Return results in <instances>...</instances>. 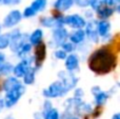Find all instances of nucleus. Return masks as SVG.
Here are the masks:
<instances>
[{
    "label": "nucleus",
    "instance_id": "2eb2a0df",
    "mask_svg": "<svg viewBox=\"0 0 120 119\" xmlns=\"http://www.w3.org/2000/svg\"><path fill=\"white\" fill-rule=\"evenodd\" d=\"M21 83H22V81L19 78L15 77L14 75H8L6 76V78L4 79L3 83H2V91L3 92H8V91H11L13 89L19 86Z\"/></svg>",
    "mask_w": 120,
    "mask_h": 119
},
{
    "label": "nucleus",
    "instance_id": "a211bd4d",
    "mask_svg": "<svg viewBox=\"0 0 120 119\" xmlns=\"http://www.w3.org/2000/svg\"><path fill=\"white\" fill-rule=\"evenodd\" d=\"M95 13L98 19H109L115 14V8L114 6H109L105 5V4H102Z\"/></svg>",
    "mask_w": 120,
    "mask_h": 119
},
{
    "label": "nucleus",
    "instance_id": "72a5a7b5",
    "mask_svg": "<svg viewBox=\"0 0 120 119\" xmlns=\"http://www.w3.org/2000/svg\"><path fill=\"white\" fill-rule=\"evenodd\" d=\"M51 108H53V102L51 101V99H46L43 101V104H42V111L41 112H45L48 110H50Z\"/></svg>",
    "mask_w": 120,
    "mask_h": 119
},
{
    "label": "nucleus",
    "instance_id": "6e6552de",
    "mask_svg": "<svg viewBox=\"0 0 120 119\" xmlns=\"http://www.w3.org/2000/svg\"><path fill=\"white\" fill-rule=\"evenodd\" d=\"M68 31L65 26H58L52 29V34H51V43L52 46L55 48H60L63 42L68 40Z\"/></svg>",
    "mask_w": 120,
    "mask_h": 119
},
{
    "label": "nucleus",
    "instance_id": "58836bf2",
    "mask_svg": "<svg viewBox=\"0 0 120 119\" xmlns=\"http://www.w3.org/2000/svg\"><path fill=\"white\" fill-rule=\"evenodd\" d=\"M111 119H120V113H115Z\"/></svg>",
    "mask_w": 120,
    "mask_h": 119
},
{
    "label": "nucleus",
    "instance_id": "f8f14e48",
    "mask_svg": "<svg viewBox=\"0 0 120 119\" xmlns=\"http://www.w3.org/2000/svg\"><path fill=\"white\" fill-rule=\"evenodd\" d=\"M84 33H85V38L89 39V41H91L92 43H99L100 42V38L98 35L97 32V27H96V20L91 19V20H86L84 27Z\"/></svg>",
    "mask_w": 120,
    "mask_h": 119
},
{
    "label": "nucleus",
    "instance_id": "473e14b6",
    "mask_svg": "<svg viewBox=\"0 0 120 119\" xmlns=\"http://www.w3.org/2000/svg\"><path fill=\"white\" fill-rule=\"evenodd\" d=\"M73 91H74V96L73 97H76V98H79V99H82L84 97V91H83L82 88L76 86Z\"/></svg>",
    "mask_w": 120,
    "mask_h": 119
},
{
    "label": "nucleus",
    "instance_id": "a19ab883",
    "mask_svg": "<svg viewBox=\"0 0 120 119\" xmlns=\"http://www.w3.org/2000/svg\"><path fill=\"white\" fill-rule=\"evenodd\" d=\"M71 119H80V118H79V116H77V115H75V114H73V116L71 117Z\"/></svg>",
    "mask_w": 120,
    "mask_h": 119
},
{
    "label": "nucleus",
    "instance_id": "b1692460",
    "mask_svg": "<svg viewBox=\"0 0 120 119\" xmlns=\"http://www.w3.org/2000/svg\"><path fill=\"white\" fill-rule=\"evenodd\" d=\"M41 115L43 119H59L60 118V112L56 108H51L50 110L45 112H41Z\"/></svg>",
    "mask_w": 120,
    "mask_h": 119
},
{
    "label": "nucleus",
    "instance_id": "f704fd0d",
    "mask_svg": "<svg viewBox=\"0 0 120 119\" xmlns=\"http://www.w3.org/2000/svg\"><path fill=\"white\" fill-rule=\"evenodd\" d=\"M94 14H95V13L92 10H86L83 12L82 16L85 18V20H91V19H94Z\"/></svg>",
    "mask_w": 120,
    "mask_h": 119
},
{
    "label": "nucleus",
    "instance_id": "5701e85b",
    "mask_svg": "<svg viewBox=\"0 0 120 119\" xmlns=\"http://www.w3.org/2000/svg\"><path fill=\"white\" fill-rule=\"evenodd\" d=\"M30 6L38 14L40 12H43L46 8V6H48V0H33L32 3L30 4Z\"/></svg>",
    "mask_w": 120,
    "mask_h": 119
},
{
    "label": "nucleus",
    "instance_id": "ea45409f",
    "mask_svg": "<svg viewBox=\"0 0 120 119\" xmlns=\"http://www.w3.org/2000/svg\"><path fill=\"white\" fill-rule=\"evenodd\" d=\"M3 119H15V117L13 115H11V114H8V115H6Z\"/></svg>",
    "mask_w": 120,
    "mask_h": 119
},
{
    "label": "nucleus",
    "instance_id": "4c0bfd02",
    "mask_svg": "<svg viewBox=\"0 0 120 119\" xmlns=\"http://www.w3.org/2000/svg\"><path fill=\"white\" fill-rule=\"evenodd\" d=\"M34 119H43V117L41 115V112H36L34 114Z\"/></svg>",
    "mask_w": 120,
    "mask_h": 119
},
{
    "label": "nucleus",
    "instance_id": "aec40b11",
    "mask_svg": "<svg viewBox=\"0 0 120 119\" xmlns=\"http://www.w3.org/2000/svg\"><path fill=\"white\" fill-rule=\"evenodd\" d=\"M36 73H37V69H36L34 65H32L26 72L23 75V77L21 78L22 79V83L24 86H32V84L35 83L36 80Z\"/></svg>",
    "mask_w": 120,
    "mask_h": 119
},
{
    "label": "nucleus",
    "instance_id": "f257e3e1",
    "mask_svg": "<svg viewBox=\"0 0 120 119\" xmlns=\"http://www.w3.org/2000/svg\"><path fill=\"white\" fill-rule=\"evenodd\" d=\"M116 65V57L110 50L102 48L92 53L89 58V67L92 72L99 75L110 73Z\"/></svg>",
    "mask_w": 120,
    "mask_h": 119
},
{
    "label": "nucleus",
    "instance_id": "412c9836",
    "mask_svg": "<svg viewBox=\"0 0 120 119\" xmlns=\"http://www.w3.org/2000/svg\"><path fill=\"white\" fill-rule=\"evenodd\" d=\"M42 39H43V31L41 29L34 30L31 34H29V38H27L29 42L33 46L37 45L40 42H42Z\"/></svg>",
    "mask_w": 120,
    "mask_h": 119
},
{
    "label": "nucleus",
    "instance_id": "4be33fe9",
    "mask_svg": "<svg viewBox=\"0 0 120 119\" xmlns=\"http://www.w3.org/2000/svg\"><path fill=\"white\" fill-rule=\"evenodd\" d=\"M32 50H33V45H32L29 41H26L19 48V50L15 53V55H16L18 58L21 59V58H23V57H26V56H29V55H31Z\"/></svg>",
    "mask_w": 120,
    "mask_h": 119
},
{
    "label": "nucleus",
    "instance_id": "e433bc0d",
    "mask_svg": "<svg viewBox=\"0 0 120 119\" xmlns=\"http://www.w3.org/2000/svg\"><path fill=\"white\" fill-rule=\"evenodd\" d=\"M6 61V55L3 52H0V65H2Z\"/></svg>",
    "mask_w": 120,
    "mask_h": 119
},
{
    "label": "nucleus",
    "instance_id": "a878e982",
    "mask_svg": "<svg viewBox=\"0 0 120 119\" xmlns=\"http://www.w3.org/2000/svg\"><path fill=\"white\" fill-rule=\"evenodd\" d=\"M10 45V36L8 33L0 34V51H4Z\"/></svg>",
    "mask_w": 120,
    "mask_h": 119
},
{
    "label": "nucleus",
    "instance_id": "1a4fd4ad",
    "mask_svg": "<svg viewBox=\"0 0 120 119\" xmlns=\"http://www.w3.org/2000/svg\"><path fill=\"white\" fill-rule=\"evenodd\" d=\"M91 93L94 96V104H96L97 107H103L109 98L113 95L112 90L103 91L99 86H94L91 89Z\"/></svg>",
    "mask_w": 120,
    "mask_h": 119
},
{
    "label": "nucleus",
    "instance_id": "7c9ffc66",
    "mask_svg": "<svg viewBox=\"0 0 120 119\" xmlns=\"http://www.w3.org/2000/svg\"><path fill=\"white\" fill-rule=\"evenodd\" d=\"M21 3V0H0V4L6 6H16Z\"/></svg>",
    "mask_w": 120,
    "mask_h": 119
},
{
    "label": "nucleus",
    "instance_id": "dca6fc26",
    "mask_svg": "<svg viewBox=\"0 0 120 119\" xmlns=\"http://www.w3.org/2000/svg\"><path fill=\"white\" fill-rule=\"evenodd\" d=\"M85 33L83 29H76L68 34V40L72 43H74L75 45H79L80 43H82L83 41H85Z\"/></svg>",
    "mask_w": 120,
    "mask_h": 119
},
{
    "label": "nucleus",
    "instance_id": "7ed1b4c3",
    "mask_svg": "<svg viewBox=\"0 0 120 119\" xmlns=\"http://www.w3.org/2000/svg\"><path fill=\"white\" fill-rule=\"evenodd\" d=\"M68 90L64 88L63 83L60 81L59 79L53 81L46 89L42 91V95L45 97L46 99H56V98H61L64 97L68 94Z\"/></svg>",
    "mask_w": 120,
    "mask_h": 119
},
{
    "label": "nucleus",
    "instance_id": "f3484780",
    "mask_svg": "<svg viewBox=\"0 0 120 119\" xmlns=\"http://www.w3.org/2000/svg\"><path fill=\"white\" fill-rule=\"evenodd\" d=\"M74 6V0H55L53 7L59 13H65Z\"/></svg>",
    "mask_w": 120,
    "mask_h": 119
},
{
    "label": "nucleus",
    "instance_id": "423d86ee",
    "mask_svg": "<svg viewBox=\"0 0 120 119\" xmlns=\"http://www.w3.org/2000/svg\"><path fill=\"white\" fill-rule=\"evenodd\" d=\"M57 77H58V79L63 83L64 88L68 90V92L73 91L78 86L79 78L77 77L73 72H68V71H66V70H62V71L58 72Z\"/></svg>",
    "mask_w": 120,
    "mask_h": 119
},
{
    "label": "nucleus",
    "instance_id": "9b49d317",
    "mask_svg": "<svg viewBox=\"0 0 120 119\" xmlns=\"http://www.w3.org/2000/svg\"><path fill=\"white\" fill-rule=\"evenodd\" d=\"M62 22H63L64 26H68L73 30L76 29H83L86 23L85 18L80 14H71L68 16H63L62 18Z\"/></svg>",
    "mask_w": 120,
    "mask_h": 119
},
{
    "label": "nucleus",
    "instance_id": "cd10ccee",
    "mask_svg": "<svg viewBox=\"0 0 120 119\" xmlns=\"http://www.w3.org/2000/svg\"><path fill=\"white\" fill-rule=\"evenodd\" d=\"M21 14H22L23 18L31 19V18H33V17H35L36 15H37V13L29 5V6H26V7H24V10H23V12H21Z\"/></svg>",
    "mask_w": 120,
    "mask_h": 119
},
{
    "label": "nucleus",
    "instance_id": "bb28decb",
    "mask_svg": "<svg viewBox=\"0 0 120 119\" xmlns=\"http://www.w3.org/2000/svg\"><path fill=\"white\" fill-rule=\"evenodd\" d=\"M60 48H61L64 52L68 53V54H71V53H74L75 51H76L77 46L75 45L74 43H72L70 40H66L65 42H63V43L61 44V46H60Z\"/></svg>",
    "mask_w": 120,
    "mask_h": 119
},
{
    "label": "nucleus",
    "instance_id": "c9c22d12",
    "mask_svg": "<svg viewBox=\"0 0 120 119\" xmlns=\"http://www.w3.org/2000/svg\"><path fill=\"white\" fill-rule=\"evenodd\" d=\"M102 3L109 6H115L117 4H120V0H101Z\"/></svg>",
    "mask_w": 120,
    "mask_h": 119
},
{
    "label": "nucleus",
    "instance_id": "79ce46f5",
    "mask_svg": "<svg viewBox=\"0 0 120 119\" xmlns=\"http://www.w3.org/2000/svg\"><path fill=\"white\" fill-rule=\"evenodd\" d=\"M1 31H2V25H1V23H0V34H1Z\"/></svg>",
    "mask_w": 120,
    "mask_h": 119
},
{
    "label": "nucleus",
    "instance_id": "ddd939ff",
    "mask_svg": "<svg viewBox=\"0 0 120 119\" xmlns=\"http://www.w3.org/2000/svg\"><path fill=\"white\" fill-rule=\"evenodd\" d=\"M62 18H63V16H61V15L41 17L39 20V23L41 26L45 27V29H55V27L58 26H63Z\"/></svg>",
    "mask_w": 120,
    "mask_h": 119
},
{
    "label": "nucleus",
    "instance_id": "2f4dec72",
    "mask_svg": "<svg viewBox=\"0 0 120 119\" xmlns=\"http://www.w3.org/2000/svg\"><path fill=\"white\" fill-rule=\"evenodd\" d=\"M74 4H76L80 8H87L90 4V0H74Z\"/></svg>",
    "mask_w": 120,
    "mask_h": 119
},
{
    "label": "nucleus",
    "instance_id": "39448f33",
    "mask_svg": "<svg viewBox=\"0 0 120 119\" xmlns=\"http://www.w3.org/2000/svg\"><path fill=\"white\" fill-rule=\"evenodd\" d=\"M96 27L100 42H109L112 40V23L109 21V19H97Z\"/></svg>",
    "mask_w": 120,
    "mask_h": 119
},
{
    "label": "nucleus",
    "instance_id": "f03ea898",
    "mask_svg": "<svg viewBox=\"0 0 120 119\" xmlns=\"http://www.w3.org/2000/svg\"><path fill=\"white\" fill-rule=\"evenodd\" d=\"M25 91H26V86H24L23 83H21L19 86L13 89L11 91L8 92H4V105H5L6 109H11V108L15 107L17 103L19 102L22 96L25 94Z\"/></svg>",
    "mask_w": 120,
    "mask_h": 119
},
{
    "label": "nucleus",
    "instance_id": "393cba45",
    "mask_svg": "<svg viewBox=\"0 0 120 119\" xmlns=\"http://www.w3.org/2000/svg\"><path fill=\"white\" fill-rule=\"evenodd\" d=\"M13 67H14V64L6 62V61L2 65H0V78L11 75L13 72Z\"/></svg>",
    "mask_w": 120,
    "mask_h": 119
},
{
    "label": "nucleus",
    "instance_id": "6ab92c4d",
    "mask_svg": "<svg viewBox=\"0 0 120 119\" xmlns=\"http://www.w3.org/2000/svg\"><path fill=\"white\" fill-rule=\"evenodd\" d=\"M45 44L43 42H40L39 44L35 45V54H34V64H36L37 62H39V65H41V62L44 60L45 58Z\"/></svg>",
    "mask_w": 120,
    "mask_h": 119
},
{
    "label": "nucleus",
    "instance_id": "20e7f679",
    "mask_svg": "<svg viewBox=\"0 0 120 119\" xmlns=\"http://www.w3.org/2000/svg\"><path fill=\"white\" fill-rule=\"evenodd\" d=\"M8 36H10V45L8 48H11L13 53H16L17 51L19 50L21 45H22L24 42L29 41L27 38H29V34L22 33L21 30L19 29H11V32L8 33Z\"/></svg>",
    "mask_w": 120,
    "mask_h": 119
},
{
    "label": "nucleus",
    "instance_id": "c756f323",
    "mask_svg": "<svg viewBox=\"0 0 120 119\" xmlns=\"http://www.w3.org/2000/svg\"><path fill=\"white\" fill-rule=\"evenodd\" d=\"M102 1L101 0H90V4H89V6L92 8V11H93L94 13L96 12V11L98 10V8L100 7V6L102 5Z\"/></svg>",
    "mask_w": 120,
    "mask_h": 119
},
{
    "label": "nucleus",
    "instance_id": "9d476101",
    "mask_svg": "<svg viewBox=\"0 0 120 119\" xmlns=\"http://www.w3.org/2000/svg\"><path fill=\"white\" fill-rule=\"evenodd\" d=\"M23 19L22 14L19 10H12L5 15L2 21V27L3 29H14L16 25H18Z\"/></svg>",
    "mask_w": 120,
    "mask_h": 119
},
{
    "label": "nucleus",
    "instance_id": "c85d7f7f",
    "mask_svg": "<svg viewBox=\"0 0 120 119\" xmlns=\"http://www.w3.org/2000/svg\"><path fill=\"white\" fill-rule=\"evenodd\" d=\"M66 56H68V53L64 52L61 48H57L56 50L54 51V57L57 60H64Z\"/></svg>",
    "mask_w": 120,
    "mask_h": 119
},
{
    "label": "nucleus",
    "instance_id": "4468645a",
    "mask_svg": "<svg viewBox=\"0 0 120 119\" xmlns=\"http://www.w3.org/2000/svg\"><path fill=\"white\" fill-rule=\"evenodd\" d=\"M80 67V57L78 54H75V53H71L68 54V56L64 59V67H65L66 71L68 72H76L79 70Z\"/></svg>",
    "mask_w": 120,
    "mask_h": 119
},
{
    "label": "nucleus",
    "instance_id": "0eeeda50",
    "mask_svg": "<svg viewBox=\"0 0 120 119\" xmlns=\"http://www.w3.org/2000/svg\"><path fill=\"white\" fill-rule=\"evenodd\" d=\"M34 62H35V60H34V57L32 56V55L23 57V58L20 59V61H19L18 63H16V64L13 67L12 74L15 77L21 79V78L23 77V75L25 74V72H26L32 65H34Z\"/></svg>",
    "mask_w": 120,
    "mask_h": 119
}]
</instances>
